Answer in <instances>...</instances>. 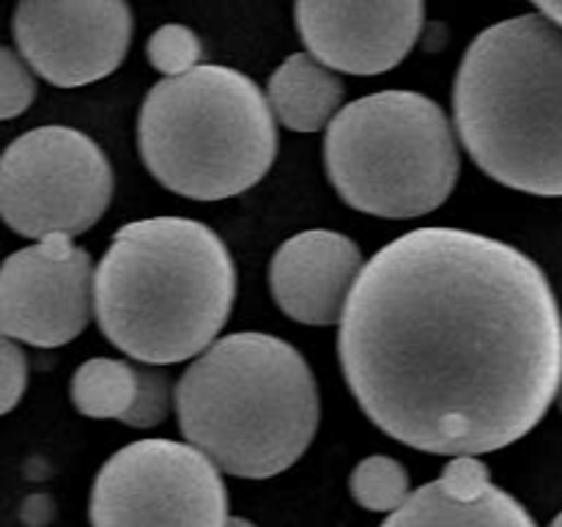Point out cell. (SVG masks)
<instances>
[{"mask_svg": "<svg viewBox=\"0 0 562 527\" xmlns=\"http://www.w3.org/2000/svg\"><path fill=\"white\" fill-rule=\"evenodd\" d=\"M137 148L165 190L192 201H225L269 173L278 124L252 77L231 66L198 64L146 93Z\"/></svg>", "mask_w": 562, "mask_h": 527, "instance_id": "5", "label": "cell"}, {"mask_svg": "<svg viewBox=\"0 0 562 527\" xmlns=\"http://www.w3.org/2000/svg\"><path fill=\"white\" fill-rule=\"evenodd\" d=\"M71 404L93 421H121L135 404L137 368L113 357L86 360L71 377Z\"/></svg>", "mask_w": 562, "mask_h": 527, "instance_id": "15", "label": "cell"}, {"mask_svg": "<svg viewBox=\"0 0 562 527\" xmlns=\"http://www.w3.org/2000/svg\"><path fill=\"white\" fill-rule=\"evenodd\" d=\"M11 33L42 80L80 88L124 64L135 22L126 0H20Z\"/></svg>", "mask_w": 562, "mask_h": 527, "instance_id": "10", "label": "cell"}, {"mask_svg": "<svg viewBox=\"0 0 562 527\" xmlns=\"http://www.w3.org/2000/svg\"><path fill=\"white\" fill-rule=\"evenodd\" d=\"M27 388V357L20 340L0 329V417L9 415Z\"/></svg>", "mask_w": 562, "mask_h": 527, "instance_id": "20", "label": "cell"}, {"mask_svg": "<svg viewBox=\"0 0 562 527\" xmlns=\"http://www.w3.org/2000/svg\"><path fill=\"white\" fill-rule=\"evenodd\" d=\"M362 264V250L351 236L324 228L302 231L274 250L269 289L289 318L329 327L340 324Z\"/></svg>", "mask_w": 562, "mask_h": 527, "instance_id": "12", "label": "cell"}, {"mask_svg": "<svg viewBox=\"0 0 562 527\" xmlns=\"http://www.w3.org/2000/svg\"><path fill=\"white\" fill-rule=\"evenodd\" d=\"M267 99L274 119L291 132L324 130L338 115L344 102V82L335 69L324 66L311 53H294L272 71L267 82Z\"/></svg>", "mask_w": 562, "mask_h": 527, "instance_id": "14", "label": "cell"}, {"mask_svg": "<svg viewBox=\"0 0 562 527\" xmlns=\"http://www.w3.org/2000/svg\"><path fill=\"white\" fill-rule=\"evenodd\" d=\"M91 313L93 264L75 236H44L0 264V329L20 344H71Z\"/></svg>", "mask_w": 562, "mask_h": 527, "instance_id": "9", "label": "cell"}, {"mask_svg": "<svg viewBox=\"0 0 562 527\" xmlns=\"http://www.w3.org/2000/svg\"><path fill=\"white\" fill-rule=\"evenodd\" d=\"M236 300V267L217 231L190 217L126 223L93 269L104 338L143 366L195 360Z\"/></svg>", "mask_w": 562, "mask_h": 527, "instance_id": "2", "label": "cell"}, {"mask_svg": "<svg viewBox=\"0 0 562 527\" xmlns=\"http://www.w3.org/2000/svg\"><path fill=\"white\" fill-rule=\"evenodd\" d=\"M176 421L225 475L263 481L291 470L322 421L305 357L269 333H231L176 382Z\"/></svg>", "mask_w": 562, "mask_h": 527, "instance_id": "3", "label": "cell"}, {"mask_svg": "<svg viewBox=\"0 0 562 527\" xmlns=\"http://www.w3.org/2000/svg\"><path fill=\"white\" fill-rule=\"evenodd\" d=\"M113 198V165L75 126H36L0 154V220L25 239L91 231Z\"/></svg>", "mask_w": 562, "mask_h": 527, "instance_id": "7", "label": "cell"}, {"mask_svg": "<svg viewBox=\"0 0 562 527\" xmlns=\"http://www.w3.org/2000/svg\"><path fill=\"white\" fill-rule=\"evenodd\" d=\"M296 33L313 58L346 75H384L415 49L426 0H296Z\"/></svg>", "mask_w": 562, "mask_h": 527, "instance_id": "11", "label": "cell"}, {"mask_svg": "<svg viewBox=\"0 0 562 527\" xmlns=\"http://www.w3.org/2000/svg\"><path fill=\"white\" fill-rule=\"evenodd\" d=\"M549 527H562V511H560V514H558V516H554V519H552V522H549Z\"/></svg>", "mask_w": 562, "mask_h": 527, "instance_id": "23", "label": "cell"}, {"mask_svg": "<svg viewBox=\"0 0 562 527\" xmlns=\"http://www.w3.org/2000/svg\"><path fill=\"white\" fill-rule=\"evenodd\" d=\"M338 357L387 437L434 456H483L525 439L558 401L562 313L519 247L415 228L362 264Z\"/></svg>", "mask_w": 562, "mask_h": 527, "instance_id": "1", "label": "cell"}, {"mask_svg": "<svg viewBox=\"0 0 562 527\" xmlns=\"http://www.w3.org/2000/svg\"><path fill=\"white\" fill-rule=\"evenodd\" d=\"M382 527H538L530 511L492 481L477 456H450L442 475L423 483Z\"/></svg>", "mask_w": 562, "mask_h": 527, "instance_id": "13", "label": "cell"}, {"mask_svg": "<svg viewBox=\"0 0 562 527\" xmlns=\"http://www.w3.org/2000/svg\"><path fill=\"white\" fill-rule=\"evenodd\" d=\"M36 99V71L27 66L20 49L0 44V121L16 119Z\"/></svg>", "mask_w": 562, "mask_h": 527, "instance_id": "19", "label": "cell"}, {"mask_svg": "<svg viewBox=\"0 0 562 527\" xmlns=\"http://www.w3.org/2000/svg\"><path fill=\"white\" fill-rule=\"evenodd\" d=\"M225 527H258V525L256 522L245 519V516H228V519H225Z\"/></svg>", "mask_w": 562, "mask_h": 527, "instance_id": "22", "label": "cell"}, {"mask_svg": "<svg viewBox=\"0 0 562 527\" xmlns=\"http://www.w3.org/2000/svg\"><path fill=\"white\" fill-rule=\"evenodd\" d=\"M88 519L91 527H225L228 489L195 445L137 439L97 472Z\"/></svg>", "mask_w": 562, "mask_h": 527, "instance_id": "8", "label": "cell"}, {"mask_svg": "<svg viewBox=\"0 0 562 527\" xmlns=\"http://www.w3.org/2000/svg\"><path fill=\"white\" fill-rule=\"evenodd\" d=\"M324 168L346 206L387 220L431 214L453 195L459 143L445 110L417 91H379L338 110Z\"/></svg>", "mask_w": 562, "mask_h": 527, "instance_id": "6", "label": "cell"}, {"mask_svg": "<svg viewBox=\"0 0 562 527\" xmlns=\"http://www.w3.org/2000/svg\"><path fill=\"white\" fill-rule=\"evenodd\" d=\"M349 492L360 508L371 514H393L409 500L412 478L398 459L384 453L366 456L357 461L349 475Z\"/></svg>", "mask_w": 562, "mask_h": 527, "instance_id": "16", "label": "cell"}, {"mask_svg": "<svg viewBox=\"0 0 562 527\" xmlns=\"http://www.w3.org/2000/svg\"><path fill=\"white\" fill-rule=\"evenodd\" d=\"M558 406H560V412H562V379H560V390H558Z\"/></svg>", "mask_w": 562, "mask_h": 527, "instance_id": "24", "label": "cell"}, {"mask_svg": "<svg viewBox=\"0 0 562 527\" xmlns=\"http://www.w3.org/2000/svg\"><path fill=\"white\" fill-rule=\"evenodd\" d=\"M530 3L536 5L541 14L552 16L554 22H560V25H562V0H530Z\"/></svg>", "mask_w": 562, "mask_h": 527, "instance_id": "21", "label": "cell"}, {"mask_svg": "<svg viewBox=\"0 0 562 527\" xmlns=\"http://www.w3.org/2000/svg\"><path fill=\"white\" fill-rule=\"evenodd\" d=\"M170 410H176V388L170 377L159 366L137 368V395L121 423L132 428H154L168 421Z\"/></svg>", "mask_w": 562, "mask_h": 527, "instance_id": "18", "label": "cell"}, {"mask_svg": "<svg viewBox=\"0 0 562 527\" xmlns=\"http://www.w3.org/2000/svg\"><path fill=\"white\" fill-rule=\"evenodd\" d=\"M453 121L497 184L562 198V25L541 11L472 38L453 82Z\"/></svg>", "mask_w": 562, "mask_h": 527, "instance_id": "4", "label": "cell"}, {"mask_svg": "<svg viewBox=\"0 0 562 527\" xmlns=\"http://www.w3.org/2000/svg\"><path fill=\"white\" fill-rule=\"evenodd\" d=\"M201 38L192 27L179 25V22H168V25L157 27L146 42V58L159 75L176 77L184 71L195 69L201 64Z\"/></svg>", "mask_w": 562, "mask_h": 527, "instance_id": "17", "label": "cell"}]
</instances>
